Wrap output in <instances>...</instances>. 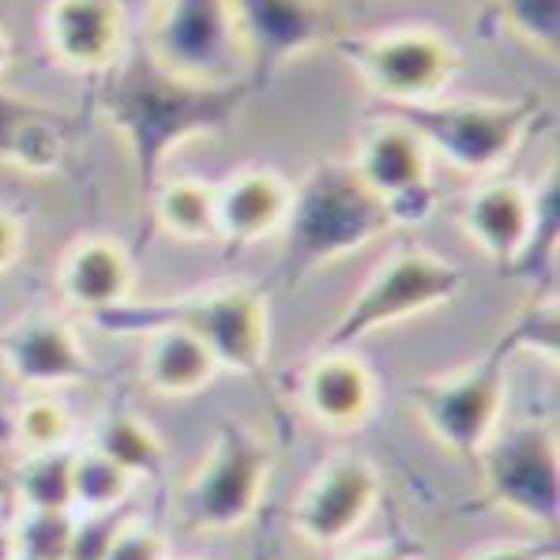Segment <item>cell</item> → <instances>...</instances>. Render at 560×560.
<instances>
[{
    "instance_id": "cell-1",
    "label": "cell",
    "mask_w": 560,
    "mask_h": 560,
    "mask_svg": "<svg viewBox=\"0 0 560 560\" xmlns=\"http://www.w3.org/2000/svg\"><path fill=\"white\" fill-rule=\"evenodd\" d=\"M109 72L117 75L109 88L106 114L128 140L143 177L159 174L166 154L185 140L226 128L241 94V88H200V83L174 80L159 72L143 54L136 65L120 57Z\"/></svg>"
},
{
    "instance_id": "cell-2",
    "label": "cell",
    "mask_w": 560,
    "mask_h": 560,
    "mask_svg": "<svg viewBox=\"0 0 560 560\" xmlns=\"http://www.w3.org/2000/svg\"><path fill=\"white\" fill-rule=\"evenodd\" d=\"M143 57L159 72L200 88H241L248 75L230 0H151Z\"/></svg>"
},
{
    "instance_id": "cell-3",
    "label": "cell",
    "mask_w": 560,
    "mask_h": 560,
    "mask_svg": "<svg viewBox=\"0 0 560 560\" xmlns=\"http://www.w3.org/2000/svg\"><path fill=\"white\" fill-rule=\"evenodd\" d=\"M395 230V214L347 166H316L294 188L282 234L308 264H331Z\"/></svg>"
},
{
    "instance_id": "cell-4",
    "label": "cell",
    "mask_w": 560,
    "mask_h": 560,
    "mask_svg": "<svg viewBox=\"0 0 560 560\" xmlns=\"http://www.w3.org/2000/svg\"><path fill=\"white\" fill-rule=\"evenodd\" d=\"M392 114H399L421 136L433 159L470 177L497 174L523 148L534 125L530 102L452 98V94Z\"/></svg>"
},
{
    "instance_id": "cell-5",
    "label": "cell",
    "mask_w": 560,
    "mask_h": 560,
    "mask_svg": "<svg viewBox=\"0 0 560 560\" xmlns=\"http://www.w3.org/2000/svg\"><path fill=\"white\" fill-rule=\"evenodd\" d=\"M463 282H467L463 271L444 256L429 253V248H399L376 264L365 287L350 298V305L327 331V350H350L354 342L384 331V327L407 324L413 316L452 305Z\"/></svg>"
},
{
    "instance_id": "cell-6",
    "label": "cell",
    "mask_w": 560,
    "mask_h": 560,
    "mask_svg": "<svg viewBox=\"0 0 560 560\" xmlns=\"http://www.w3.org/2000/svg\"><path fill=\"white\" fill-rule=\"evenodd\" d=\"M271 467L275 455L264 433L226 425L180 489L185 523L196 534H226L245 527L264 501Z\"/></svg>"
},
{
    "instance_id": "cell-7",
    "label": "cell",
    "mask_w": 560,
    "mask_h": 560,
    "mask_svg": "<svg viewBox=\"0 0 560 560\" xmlns=\"http://www.w3.org/2000/svg\"><path fill=\"white\" fill-rule=\"evenodd\" d=\"M339 54L376 98L407 109L444 98L459 75V49L433 27H392L339 38Z\"/></svg>"
},
{
    "instance_id": "cell-8",
    "label": "cell",
    "mask_w": 560,
    "mask_h": 560,
    "mask_svg": "<svg viewBox=\"0 0 560 560\" xmlns=\"http://www.w3.org/2000/svg\"><path fill=\"white\" fill-rule=\"evenodd\" d=\"M418 421L455 455H481L504 425L508 407V358L504 350L470 361L444 376H429L410 392Z\"/></svg>"
},
{
    "instance_id": "cell-9",
    "label": "cell",
    "mask_w": 560,
    "mask_h": 560,
    "mask_svg": "<svg viewBox=\"0 0 560 560\" xmlns=\"http://www.w3.org/2000/svg\"><path fill=\"white\" fill-rule=\"evenodd\" d=\"M170 324H180L211 350L219 373H256L271 354V305L256 287L226 282L185 298Z\"/></svg>"
},
{
    "instance_id": "cell-10",
    "label": "cell",
    "mask_w": 560,
    "mask_h": 560,
    "mask_svg": "<svg viewBox=\"0 0 560 560\" xmlns=\"http://www.w3.org/2000/svg\"><path fill=\"white\" fill-rule=\"evenodd\" d=\"M486 463L489 497L508 512L523 515L541 527H553L557 520V441L541 425H515L497 433L478 455Z\"/></svg>"
},
{
    "instance_id": "cell-11",
    "label": "cell",
    "mask_w": 560,
    "mask_h": 560,
    "mask_svg": "<svg viewBox=\"0 0 560 560\" xmlns=\"http://www.w3.org/2000/svg\"><path fill=\"white\" fill-rule=\"evenodd\" d=\"M381 501V474L361 455H331L294 504V527L320 549L342 546L365 527Z\"/></svg>"
},
{
    "instance_id": "cell-12",
    "label": "cell",
    "mask_w": 560,
    "mask_h": 560,
    "mask_svg": "<svg viewBox=\"0 0 560 560\" xmlns=\"http://www.w3.org/2000/svg\"><path fill=\"white\" fill-rule=\"evenodd\" d=\"M350 170L373 196L392 207L395 222L413 219V207L421 211V200L429 196L433 177V154L421 143V136L399 114L376 117L358 136Z\"/></svg>"
},
{
    "instance_id": "cell-13",
    "label": "cell",
    "mask_w": 560,
    "mask_h": 560,
    "mask_svg": "<svg viewBox=\"0 0 560 560\" xmlns=\"http://www.w3.org/2000/svg\"><path fill=\"white\" fill-rule=\"evenodd\" d=\"M0 365L15 384L34 392L83 384L91 376V358L80 335L57 313H27L0 331Z\"/></svg>"
},
{
    "instance_id": "cell-14",
    "label": "cell",
    "mask_w": 560,
    "mask_h": 560,
    "mask_svg": "<svg viewBox=\"0 0 560 560\" xmlns=\"http://www.w3.org/2000/svg\"><path fill=\"white\" fill-rule=\"evenodd\" d=\"M46 49L60 68L75 75H98L117 68L128 49L125 0H49Z\"/></svg>"
},
{
    "instance_id": "cell-15",
    "label": "cell",
    "mask_w": 560,
    "mask_h": 560,
    "mask_svg": "<svg viewBox=\"0 0 560 560\" xmlns=\"http://www.w3.org/2000/svg\"><path fill=\"white\" fill-rule=\"evenodd\" d=\"M241 46L253 68H282L290 57L331 38V0H230Z\"/></svg>"
},
{
    "instance_id": "cell-16",
    "label": "cell",
    "mask_w": 560,
    "mask_h": 560,
    "mask_svg": "<svg viewBox=\"0 0 560 560\" xmlns=\"http://www.w3.org/2000/svg\"><path fill=\"white\" fill-rule=\"evenodd\" d=\"M301 407L331 433L361 429L376 410V376L350 350H324L301 376Z\"/></svg>"
},
{
    "instance_id": "cell-17",
    "label": "cell",
    "mask_w": 560,
    "mask_h": 560,
    "mask_svg": "<svg viewBox=\"0 0 560 560\" xmlns=\"http://www.w3.org/2000/svg\"><path fill=\"white\" fill-rule=\"evenodd\" d=\"M294 185L264 166H248L214 185V230L234 245H256L282 234Z\"/></svg>"
},
{
    "instance_id": "cell-18",
    "label": "cell",
    "mask_w": 560,
    "mask_h": 560,
    "mask_svg": "<svg viewBox=\"0 0 560 560\" xmlns=\"http://www.w3.org/2000/svg\"><path fill=\"white\" fill-rule=\"evenodd\" d=\"M463 230L489 260H523L534 237V188L515 177L481 180L463 203Z\"/></svg>"
},
{
    "instance_id": "cell-19",
    "label": "cell",
    "mask_w": 560,
    "mask_h": 560,
    "mask_svg": "<svg viewBox=\"0 0 560 560\" xmlns=\"http://www.w3.org/2000/svg\"><path fill=\"white\" fill-rule=\"evenodd\" d=\"M136 287V267L114 237H80L57 267V290L80 313H114Z\"/></svg>"
},
{
    "instance_id": "cell-20",
    "label": "cell",
    "mask_w": 560,
    "mask_h": 560,
    "mask_svg": "<svg viewBox=\"0 0 560 560\" xmlns=\"http://www.w3.org/2000/svg\"><path fill=\"white\" fill-rule=\"evenodd\" d=\"M143 384L154 395L166 399H185V395L203 392L207 384L219 376V361L211 358V350L196 339L188 327L180 324H159L143 342V361H140Z\"/></svg>"
},
{
    "instance_id": "cell-21",
    "label": "cell",
    "mask_w": 560,
    "mask_h": 560,
    "mask_svg": "<svg viewBox=\"0 0 560 560\" xmlns=\"http://www.w3.org/2000/svg\"><path fill=\"white\" fill-rule=\"evenodd\" d=\"M91 447L102 452L106 459H114L120 470L140 478H154L166 467V444L154 433L151 421H143L140 413L128 410H114L94 425Z\"/></svg>"
},
{
    "instance_id": "cell-22",
    "label": "cell",
    "mask_w": 560,
    "mask_h": 560,
    "mask_svg": "<svg viewBox=\"0 0 560 560\" xmlns=\"http://www.w3.org/2000/svg\"><path fill=\"white\" fill-rule=\"evenodd\" d=\"M154 219L170 237L188 245L214 241V185L200 177H166L154 188Z\"/></svg>"
},
{
    "instance_id": "cell-23",
    "label": "cell",
    "mask_w": 560,
    "mask_h": 560,
    "mask_svg": "<svg viewBox=\"0 0 560 560\" xmlns=\"http://www.w3.org/2000/svg\"><path fill=\"white\" fill-rule=\"evenodd\" d=\"M132 486V474H125L91 444L83 452H72V504L88 508V512H117L128 501Z\"/></svg>"
},
{
    "instance_id": "cell-24",
    "label": "cell",
    "mask_w": 560,
    "mask_h": 560,
    "mask_svg": "<svg viewBox=\"0 0 560 560\" xmlns=\"http://www.w3.org/2000/svg\"><path fill=\"white\" fill-rule=\"evenodd\" d=\"M15 497L23 508H72V452L54 447L23 455L15 470Z\"/></svg>"
},
{
    "instance_id": "cell-25",
    "label": "cell",
    "mask_w": 560,
    "mask_h": 560,
    "mask_svg": "<svg viewBox=\"0 0 560 560\" xmlns=\"http://www.w3.org/2000/svg\"><path fill=\"white\" fill-rule=\"evenodd\" d=\"M12 436L23 447V455L68 447V441H72V410L57 395L38 392L34 399L20 402V410L12 418Z\"/></svg>"
},
{
    "instance_id": "cell-26",
    "label": "cell",
    "mask_w": 560,
    "mask_h": 560,
    "mask_svg": "<svg viewBox=\"0 0 560 560\" xmlns=\"http://www.w3.org/2000/svg\"><path fill=\"white\" fill-rule=\"evenodd\" d=\"M72 512L68 508H23L12 523V546L23 560H65L72 541Z\"/></svg>"
},
{
    "instance_id": "cell-27",
    "label": "cell",
    "mask_w": 560,
    "mask_h": 560,
    "mask_svg": "<svg viewBox=\"0 0 560 560\" xmlns=\"http://www.w3.org/2000/svg\"><path fill=\"white\" fill-rule=\"evenodd\" d=\"M120 523L125 520L117 512H88L83 520H75L65 560H106Z\"/></svg>"
},
{
    "instance_id": "cell-28",
    "label": "cell",
    "mask_w": 560,
    "mask_h": 560,
    "mask_svg": "<svg viewBox=\"0 0 560 560\" xmlns=\"http://www.w3.org/2000/svg\"><path fill=\"white\" fill-rule=\"evenodd\" d=\"M106 560H170V546L159 530L148 527V523L125 520Z\"/></svg>"
},
{
    "instance_id": "cell-29",
    "label": "cell",
    "mask_w": 560,
    "mask_h": 560,
    "mask_svg": "<svg viewBox=\"0 0 560 560\" xmlns=\"http://www.w3.org/2000/svg\"><path fill=\"white\" fill-rule=\"evenodd\" d=\"M20 253H23V222L0 207V275L20 260Z\"/></svg>"
},
{
    "instance_id": "cell-30",
    "label": "cell",
    "mask_w": 560,
    "mask_h": 560,
    "mask_svg": "<svg viewBox=\"0 0 560 560\" xmlns=\"http://www.w3.org/2000/svg\"><path fill=\"white\" fill-rule=\"evenodd\" d=\"M467 560H541V557H538V549H534V546H520V541H512V546L478 549V553H470Z\"/></svg>"
},
{
    "instance_id": "cell-31",
    "label": "cell",
    "mask_w": 560,
    "mask_h": 560,
    "mask_svg": "<svg viewBox=\"0 0 560 560\" xmlns=\"http://www.w3.org/2000/svg\"><path fill=\"white\" fill-rule=\"evenodd\" d=\"M342 560H410V557L399 553V549H387V546H369V549H358V553H350Z\"/></svg>"
},
{
    "instance_id": "cell-32",
    "label": "cell",
    "mask_w": 560,
    "mask_h": 560,
    "mask_svg": "<svg viewBox=\"0 0 560 560\" xmlns=\"http://www.w3.org/2000/svg\"><path fill=\"white\" fill-rule=\"evenodd\" d=\"M8 65H12V38H8V31L0 27V75L8 72Z\"/></svg>"
},
{
    "instance_id": "cell-33",
    "label": "cell",
    "mask_w": 560,
    "mask_h": 560,
    "mask_svg": "<svg viewBox=\"0 0 560 560\" xmlns=\"http://www.w3.org/2000/svg\"><path fill=\"white\" fill-rule=\"evenodd\" d=\"M15 546H12V530H0V560H12Z\"/></svg>"
},
{
    "instance_id": "cell-34",
    "label": "cell",
    "mask_w": 560,
    "mask_h": 560,
    "mask_svg": "<svg viewBox=\"0 0 560 560\" xmlns=\"http://www.w3.org/2000/svg\"><path fill=\"white\" fill-rule=\"evenodd\" d=\"M12 560H23V557H12Z\"/></svg>"
}]
</instances>
